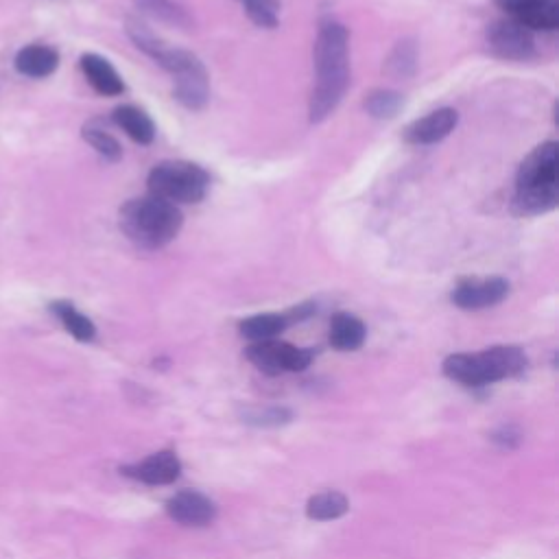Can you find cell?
<instances>
[{"label": "cell", "instance_id": "1", "mask_svg": "<svg viewBox=\"0 0 559 559\" xmlns=\"http://www.w3.org/2000/svg\"><path fill=\"white\" fill-rule=\"evenodd\" d=\"M315 88L311 94V121L321 123L337 110L350 86V35L337 20H324L315 40Z\"/></svg>", "mask_w": 559, "mask_h": 559}, {"label": "cell", "instance_id": "2", "mask_svg": "<svg viewBox=\"0 0 559 559\" xmlns=\"http://www.w3.org/2000/svg\"><path fill=\"white\" fill-rule=\"evenodd\" d=\"M514 212L520 217H538L559 204V145L542 142L522 160L516 175Z\"/></svg>", "mask_w": 559, "mask_h": 559}, {"label": "cell", "instance_id": "3", "mask_svg": "<svg viewBox=\"0 0 559 559\" xmlns=\"http://www.w3.org/2000/svg\"><path fill=\"white\" fill-rule=\"evenodd\" d=\"M182 223L180 206L153 195L129 199L121 208V230L142 249L166 247L180 234Z\"/></svg>", "mask_w": 559, "mask_h": 559}, {"label": "cell", "instance_id": "4", "mask_svg": "<svg viewBox=\"0 0 559 559\" xmlns=\"http://www.w3.org/2000/svg\"><path fill=\"white\" fill-rule=\"evenodd\" d=\"M527 354L516 346H494L479 354H450L444 374L466 387H485L527 372Z\"/></svg>", "mask_w": 559, "mask_h": 559}, {"label": "cell", "instance_id": "5", "mask_svg": "<svg viewBox=\"0 0 559 559\" xmlns=\"http://www.w3.org/2000/svg\"><path fill=\"white\" fill-rule=\"evenodd\" d=\"M149 195L169 204H199L208 195L210 175L193 162H162L149 173Z\"/></svg>", "mask_w": 559, "mask_h": 559}, {"label": "cell", "instance_id": "6", "mask_svg": "<svg viewBox=\"0 0 559 559\" xmlns=\"http://www.w3.org/2000/svg\"><path fill=\"white\" fill-rule=\"evenodd\" d=\"M156 64H160L166 73H171L175 79V99L180 101L188 110H204L210 99V77L201 59L190 51L182 49H164L153 57Z\"/></svg>", "mask_w": 559, "mask_h": 559}, {"label": "cell", "instance_id": "7", "mask_svg": "<svg viewBox=\"0 0 559 559\" xmlns=\"http://www.w3.org/2000/svg\"><path fill=\"white\" fill-rule=\"evenodd\" d=\"M245 354L260 372L269 376H278L284 372H304L306 367H311L315 359L313 350L297 348L278 339L252 343V346L245 350Z\"/></svg>", "mask_w": 559, "mask_h": 559}, {"label": "cell", "instance_id": "8", "mask_svg": "<svg viewBox=\"0 0 559 559\" xmlns=\"http://www.w3.org/2000/svg\"><path fill=\"white\" fill-rule=\"evenodd\" d=\"M487 46L496 57L507 62H527L535 55L533 31L522 27L514 18L496 20L487 27Z\"/></svg>", "mask_w": 559, "mask_h": 559}, {"label": "cell", "instance_id": "9", "mask_svg": "<svg viewBox=\"0 0 559 559\" xmlns=\"http://www.w3.org/2000/svg\"><path fill=\"white\" fill-rule=\"evenodd\" d=\"M509 282L505 278H466L453 291V304L461 311H483L501 304L509 295Z\"/></svg>", "mask_w": 559, "mask_h": 559}, {"label": "cell", "instance_id": "10", "mask_svg": "<svg viewBox=\"0 0 559 559\" xmlns=\"http://www.w3.org/2000/svg\"><path fill=\"white\" fill-rule=\"evenodd\" d=\"M494 3L529 31H555L559 27V0H494Z\"/></svg>", "mask_w": 559, "mask_h": 559}, {"label": "cell", "instance_id": "11", "mask_svg": "<svg viewBox=\"0 0 559 559\" xmlns=\"http://www.w3.org/2000/svg\"><path fill=\"white\" fill-rule=\"evenodd\" d=\"M166 514L184 527H206L217 518V505L206 494L184 490L169 498Z\"/></svg>", "mask_w": 559, "mask_h": 559}, {"label": "cell", "instance_id": "12", "mask_svg": "<svg viewBox=\"0 0 559 559\" xmlns=\"http://www.w3.org/2000/svg\"><path fill=\"white\" fill-rule=\"evenodd\" d=\"M457 123L459 112L453 110V107H442V110H435L424 118H418V121L404 129V140H407L409 145L418 147L437 145V142H442L455 132Z\"/></svg>", "mask_w": 559, "mask_h": 559}, {"label": "cell", "instance_id": "13", "mask_svg": "<svg viewBox=\"0 0 559 559\" xmlns=\"http://www.w3.org/2000/svg\"><path fill=\"white\" fill-rule=\"evenodd\" d=\"M121 472L125 477L145 485H171L180 479L182 461L177 459L173 450H162V453L151 455L145 461L134 463V466H125Z\"/></svg>", "mask_w": 559, "mask_h": 559}, {"label": "cell", "instance_id": "14", "mask_svg": "<svg viewBox=\"0 0 559 559\" xmlns=\"http://www.w3.org/2000/svg\"><path fill=\"white\" fill-rule=\"evenodd\" d=\"M79 64L90 86L99 94H103V97H118V94H123L125 83L121 75L116 73V68L107 62L105 57L88 53L81 57Z\"/></svg>", "mask_w": 559, "mask_h": 559}, {"label": "cell", "instance_id": "15", "mask_svg": "<svg viewBox=\"0 0 559 559\" xmlns=\"http://www.w3.org/2000/svg\"><path fill=\"white\" fill-rule=\"evenodd\" d=\"M14 64L20 75L31 79H44V77H51L57 70L59 53L53 49V46L29 44L25 49L18 51Z\"/></svg>", "mask_w": 559, "mask_h": 559}, {"label": "cell", "instance_id": "16", "mask_svg": "<svg viewBox=\"0 0 559 559\" xmlns=\"http://www.w3.org/2000/svg\"><path fill=\"white\" fill-rule=\"evenodd\" d=\"M367 337V328L363 321L350 313H337L330 319V346L339 352L359 350Z\"/></svg>", "mask_w": 559, "mask_h": 559}, {"label": "cell", "instance_id": "17", "mask_svg": "<svg viewBox=\"0 0 559 559\" xmlns=\"http://www.w3.org/2000/svg\"><path fill=\"white\" fill-rule=\"evenodd\" d=\"M112 121L121 127L129 138L138 142V145H151L153 138H156V125H153L149 114L136 105L116 107Z\"/></svg>", "mask_w": 559, "mask_h": 559}, {"label": "cell", "instance_id": "18", "mask_svg": "<svg viewBox=\"0 0 559 559\" xmlns=\"http://www.w3.org/2000/svg\"><path fill=\"white\" fill-rule=\"evenodd\" d=\"M289 326H291V321H289L287 313H282V315L280 313H263V315L243 319L239 330L247 341L260 343V341L278 339Z\"/></svg>", "mask_w": 559, "mask_h": 559}, {"label": "cell", "instance_id": "19", "mask_svg": "<svg viewBox=\"0 0 559 559\" xmlns=\"http://www.w3.org/2000/svg\"><path fill=\"white\" fill-rule=\"evenodd\" d=\"M51 313L62 321V326L81 343H90L97 337V328H94L92 319L79 313L75 304H70L66 300H57L51 304Z\"/></svg>", "mask_w": 559, "mask_h": 559}, {"label": "cell", "instance_id": "20", "mask_svg": "<svg viewBox=\"0 0 559 559\" xmlns=\"http://www.w3.org/2000/svg\"><path fill=\"white\" fill-rule=\"evenodd\" d=\"M350 501L341 492H321L306 505V516L317 522H330L346 516Z\"/></svg>", "mask_w": 559, "mask_h": 559}, {"label": "cell", "instance_id": "21", "mask_svg": "<svg viewBox=\"0 0 559 559\" xmlns=\"http://www.w3.org/2000/svg\"><path fill=\"white\" fill-rule=\"evenodd\" d=\"M363 105H365V112L372 118H378V121H389V118H394L402 110L404 97L396 90L380 88L367 94Z\"/></svg>", "mask_w": 559, "mask_h": 559}, {"label": "cell", "instance_id": "22", "mask_svg": "<svg viewBox=\"0 0 559 559\" xmlns=\"http://www.w3.org/2000/svg\"><path fill=\"white\" fill-rule=\"evenodd\" d=\"M418 70V46L413 40H402L387 57V73L391 77L407 79Z\"/></svg>", "mask_w": 559, "mask_h": 559}, {"label": "cell", "instance_id": "23", "mask_svg": "<svg viewBox=\"0 0 559 559\" xmlns=\"http://www.w3.org/2000/svg\"><path fill=\"white\" fill-rule=\"evenodd\" d=\"M83 140L88 142V145L99 153V156H103L105 160H110V162H118L123 156V147H121V142H118L107 129H103L101 125L97 123H88L86 127H83Z\"/></svg>", "mask_w": 559, "mask_h": 559}, {"label": "cell", "instance_id": "24", "mask_svg": "<svg viewBox=\"0 0 559 559\" xmlns=\"http://www.w3.org/2000/svg\"><path fill=\"white\" fill-rule=\"evenodd\" d=\"M249 20L260 29H276L280 22V0H241Z\"/></svg>", "mask_w": 559, "mask_h": 559}, {"label": "cell", "instance_id": "25", "mask_svg": "<svg viewBox=\"0 0 559 559\" xmlns=\"http://www.w3.org/2000/svg\"><path fill=\"white\" fill-rule=\"evenodd\" d=\"M138 7L153 18L169 22V25L175 27L188 25V16L184 14V9L177 7L173 0H138Z\"/></svg>", "mask_w": 559, "mask_h": 559}, {"label": "cell", "instance_id": "26", "mask_svg": "<svg viewBox=\"0 0 559 559\" xmlns=\"http://www.w3.org/2000/svg\"><path fill=\"white\" fill-rule=\"evenodd\" d=\"M243 418L247 424H254V426H282L293 420V413L289 409L271 407V409H263V411L260 409L245 411Z\"/></svg>", "mask_w": 559, "mask_h": 559}, {"label": "cell", "instance_id": "27", "mask_svg": "<svg viewBox=\"0 0 559 559\" xmlns=\"http://www.w3.org/2000/svg\"><path fill=\"white\" fill-rule=\"evenodd\" d=\"M494 442L498 444H503L507 448H514L518 442H520V435L514 431V428H501V431L494 433Z\"/></svg>", "mask_w": 559, "mask_h": 559}]
</instances>
